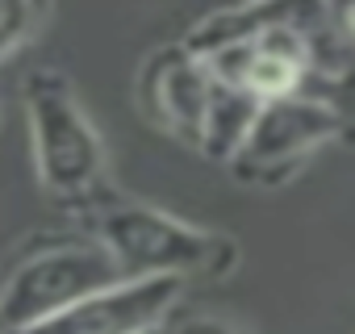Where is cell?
Masks as SVG:
<instances>
[{"label": "cell", "mask_w": 355, "mask_h": 334, "mask_svg": "<svg viewBox=\"0 0 355 334\" xmlns=\"http://www.w3.org/2000/svg\"><path fill=\"white\" fill-rule=\"evenodd\" d=\"M125 280L117 272V263L109 259V251L101 243H59L46 247L38 255H30L9 284L0 288V326L5 330H21L34 326L109 284Z\"/></svg>", "instance_id": "3"}, {"label": "cell", "mask_w": 355, "mask_h": 334, "mask_svg": "<svg viewBox=\"0 0 355 334\" xmlns=\"http://www.w3.org/2000/svg\"><path fill=\"white\" fill-rule=\"evenodd\" d=\"M209 71L197 55H189L184 46H167L159 51L146 71H142V100L150 105V113L184 142L201 138V117H205V100H209Z\"/></svg>", "instance_id": "6"}, {"label": "cell", "mask_w": 355, "mask_h": 334, "mask_svg": "<svg viewBox=\"0 0 355 334\" xmlns=\"http://www.w3.org/2000/svg\"><path fill=\"white\" fill-rule=\"evenodd\" d=\"M142 334H163V326H155V330H142Z\"/></svg>", "instance_id": "10"}, {"label": "cell", "mask_w": 355, "mask_h": 334, "mask_svg": "<svg viewBox=\"0 0 355 334\" xmlns=\"http://www.w3.org/2000/svg\"><path fill=\"white\" fill-rule=\"evenodd\" d=\"M38 180L59 201L92 197L105 180V146L63 76L38 71L26 84Z\"/></svg>", "instance_id": "2"}, {"label": "cell", "mask_w": 355, "mask_h": 334, "mask_svg": "<svg viewBox=\"0 0 355 334\" xmlns=\"http://www.w3.org/2000/svg\"><path fill=\"white\" fill-rule=\"evenodd\" d=\"M255 109H259V100L247 88H239V84H209V100H205V117H201L197 146L209 159L230 163L234 150L243 146L251 121H255Z\"/></svg>", "instance_id": "7"}, {"label": "cell", "mask_w": 355, "mask_h": 334, "mask_svg": "<svg viewBox=\"0 0 355 334\" xmlns=\"http://www.w3.org/2000/svg\"><path fill=\"white\" fill-rule=\"evenodd\" d=\"M343 130V113L309 92H293L280 100H259L255 121L234 150L230 167L239 180H272L322 142H330Z\"/></svg>", "instance_id": "4"}, {"label": "cell", "mask_w": 355, "mask_h": 334, "mask_svg": "<svg viewBox=\"0 0 355 334\" xmlns=\"http://www.w3.org/2000/svg\"><path fill=\"white\" fill-rule=\"evenodd\" d=\"M42 0H0V59H9L38 26Z\"/></svg>", "instance_id": "8"}, {"label": "cell", "mask_w": 355, "mask_h": 334, "mask_svg": "<svg viewBox=\"0 0 355 334\" xmlns=\"http://www.w3.org/2000/svg\"><path fill=\"white\" fill-rule=\"evenodd\" d=\"M163 334H243V330H234V326L222 322V317H184V322L167 326Z\"/></svg>", "instance_id": "9"}, {"label": "cell", "mask_w": 355, "mask_h": 334, "mask_svg": "<svg viewBox=\"0 0 355 334\" xmlns=\"http://www.w3.org/2000/svg\"><path fill=\"white\" fill-rule=\"evenodd\" d=\"M184 292L180 276H125L34 326L5 334H142L163 326Z\"/></svg>", "instance_id": "5"}, {"label": "cell", "mask_w": 355, "mask_h": 334, "mask_svg": "<svg viewBox=\"0 0 355 334\" xmlns=\"http://www.w3.org/2000/svg\"><path fill=\"white\" fill-rule=\"evenodd\" d=\"M96 243L109 251L121 276H193V272H230L234 247L209 230H197L163 209L121 201L101 213Z\"/></svg>", "instance_id": "1"}]
</instances>
